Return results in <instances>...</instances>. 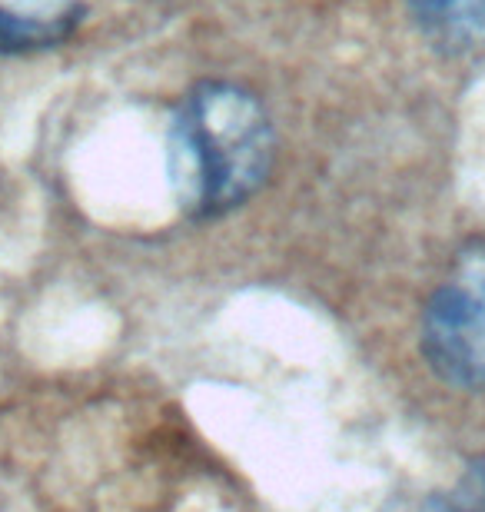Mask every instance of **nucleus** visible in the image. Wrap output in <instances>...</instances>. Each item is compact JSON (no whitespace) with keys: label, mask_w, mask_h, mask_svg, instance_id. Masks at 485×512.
Listing matches in <instances>:
<instances>
[{"label":"nucleus","mask_w":485,"mask_h":512,"mask_svg":"<svg viewBox=\"0 0 485 512\" xmlns=\"http://www.w3.org/2000/svg\"><path fill=\"white\" fill-rule=\"evenodd\" d=\"M276 137L263 104L236 84H203L170 130V183L180 210L216 220L243 207L273 170Z\"/></svg>","instance_id":"f257e3e1"},{"label":"nucleus","mask_w":485,"mask_h":512,"mask_svg":"<svg viewBox=\"0 0 485 512\" xmlns=\"http://www.w3.org/2000/svg\"><path fill=\"white\" fill-rule=\"evenodd\" d=\"M419 350L446 386L485 393V237L452 256L426 300Z\"/></svg>","instance_id":"f03ea898"},{"label":"nucleus","mask_w":485,"mask_h":512,"mask_svg":"<svg viewBox=\"0 0 485 512\" xmlns=\"http://www.w3.org/2000/svg\"><path fill=\"white\" fill-rule=\"evenodd\" d=\"M80 24L77 0H0V54L57 47Z\"/></svg>","instance_id":"7ed1b4c3"},{"label":"nucleus","mask_w":485,"mask_h":512,"mask_svg":"<svg viewBox=\"0 0 485 512\" xmlns=\"http://www.w3.org/2000/svg\"><path fill=\"white\" fill-rule=\"evenodd\" d=\"M409 10L442 50L466 54L485 44V0H409Z\"/></svg>","instance_id":"20e7f679"},{"label":"nucleus","mask_w":485,"mask_h":512,"mask_svg":"<svg viewBox=\"0 0 485 512\" xmlns=\"http://www.w3.org/2000/svg\"><path fill=\"white\" fill-rule=\"evenodd\" d=\"M432 512H485V463L472 466L449 493L432 499Z\"/></svg>","instance_id":"39448f33"}]
</instances>
